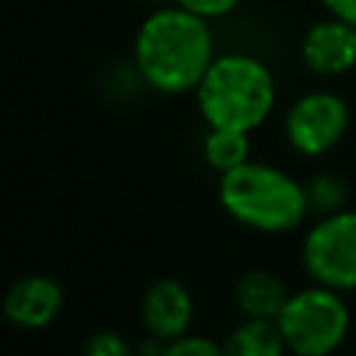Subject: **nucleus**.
Returning <instances> with one entry per match:
<instances>
[{"label": "nucleus", "mask_w": 356, "mask_h": 356, "mask_svg": "<svg viewBox=\"0 0 356 356\" xmlns=\"http://www.w3.org/2000/svg\"><path fill=\"white\" fill-rule=\"evenodd\" d=\"M197 108L209 128L253 131L275 106V78L264 61L248 53L214 56L197 83Z\"/></svg>", "instance_id": "3"}, {"label": "nucleus", "mask_w": 356, "mask_h": 356, "mask_svg": "<svg viewBox=\"0 0 356 356\" xmlns=\"http://www.w3.org/2000/svg\"><path fill=\"white\" fill-rule=\"evenodd\" d=\"M217 197L228 217L259 234H289L309 217L303 184L264 161L248 159L222 172Z\"/></svg>", "instance_id": "2"}, {"label": "nucleus", "mask_w": 356, "mask_h": 356, "mask_svg": "<svg viewBox=\"0 0 356 356\" xmlns=\"http://www.w3.org/2000/svg\"><path fill=\"white\" fill-rule=\"evenodd\" d=\"M136 72L147 86L164 95L197 89L214 61L209 19L172 6L150 14L134 42Z\"/></svg>", "instance_id": "1"}, {"label": "nucleus", "mask_w": 356, "mask_h": 356, "mask_svg": "<svg viewBox=\"0 0 356 356\" xmlns=\"http://www.w3.org/2000/svg\"><path fill=\"white\" fill-rule=\"evenodd\" d=\"M195 317V300L189 289L175 278L156 281L142 298V323L145 331L161 342H170L189 331Z\"/></svg>", "instance_id": "8"}, {"label": "nucleus", "mask_w": 356, "mask_h": 356, "mask_svg": "<svg viewBox=\"0 0 356 356\" xmlns=\"http://www.w3.org/2000/svg\"><path fill=\"white\" fill-rule=\"evenodd\" d=\"M275 323L292 356H331L348 339L350 306L345 292L309 284L289 292Z\"/></svg>", "instance_id": "4"}, {"label": "nucleus", "mask_w": 356, "mask_h": 356, "mask_svg": "<svg viewBox=\"0 0 356 356\" xmlns=\"http://www.w3.org/2000/svg\"><path fill=\"white\" fill-rule=\"evenodd\" d=\"M300 261L314 284L356 289V209H339L312 222L300 245Z\"/></svg>", "instance_id": "5"}, {"label": "nucleus", "mask_w": 356, "mask_h": 356, "mask_svg": "<svg viewBox=\"0 0 356 356\" xmlns=\"http://www.w3.org/2000/svg\"><path fill=\"white\" fill-rule=\"evenodd\" d=\"M228 356H286V342L275 320L245 317L222 342Z\"/></svg>", "instance_id": "11"}, {"label": "nucleus", "mask_w": 356, "mask_h": 356, "mask_svg": "<svg viewBox=\"0 0 356 356\" xmlns=\"http://www.w3.org/2000/svg\"><path fill=\"white\" fill-rule=\"evenodd\" d=\"M350 122L348 106L334 92H309L298 97L284 120V134L300 156H323L345 136Z\"/></svg>", "instance_id": "6"}, {"label": "nucleus", "mask_w": 356, "mask_h": 356, "mask_svg": "<svg viewBox=\"0 0 356 356\" xmlns=\"http://www.w3.org/2000/svg\"><path fill=\"white\" fill-rule=\"evenodd\" d=\"M164 345L167 342H161V339H156V337H145L139 345H134L136 348V356H164Z\"/></svg>", "instance_id": "18"}, {"label": "nucleus", "mask_w": 356, "mask_h": 356, "mask_svg": "<svg viewBox=\"0 0 356 356\" xmlns=\"http://www.w3.org/2000/svg\"><path fill=\"white\" fill-rule=\"evenodd\" d=\"M203 159L211 170L220 175L245 164L250 159V139L248 131H234V128H209L203 139Z\"/></svg>", "instance_id": "12"}, {"label": "nucleus", "mask_w": 356, "mask_h": 356, "mask_svg": "<svg viewBox=\"0 0 356 356\" xmlns=\"http://www.w3.org/2000/svg\"><path fill=\"white\" fill-rule=\"evenodd\" d=\"M306 189V200H309V214H334L339 209H345V197H348V186L342 184L339 175L331 172H320L312 181L303 184Z\"/></svg>", "instance_id": "13"}, {"label": "nucleus", "mask_w": 356, "mask_h": 356, "mask_svg": "<svg viewBox=\"0 0 356 356\" xmlns=\"http://www.w3.org/2000/svg\"><path fill=\"white\" fill-rule=\"evenodd\" d=\"M164 356H228V353H225V345L214 342L211 337L186 331L164 345Z\"/></svg>", "instance_id": "14"}, {"label": "nucleus", "mask_w": 356, "mask_h": 356, "mask_svg": "<svg viewBox=\"0 0 356 356\" xmlns=\"http://www.w3.org/2000/svg\"><path fill=\"white\" fill-rule=\"evenodd\" d=\"M306 67L317 75H339L356 64V25L348 19H325L309 28L300 44Z\"/></svg>", "instance_id": "9"}, {"label": "nucleus", "mask_w": 356, "mask_h": 356, "mask_svg": "<svg viewBox=\"0 0 356 356\" xmlns=\"http://www.w3.org/2000/svg\"><path fill=\"white\" fill-rule=\"evenodd\" d=\"M323 6H325L334 17L348 19V22L356 25V0H323Z\"/></svg>", "instance_id": "17"}, {"label": "nucleus", "mask_w": 356, "mask_h": 356, "mask_svg": "<svg viewBox=\"0 0 356 356\" xmlns=\"http://www.w3.org/2000/svg\"><path fill=\"white\" fill-rule=\"evenodd\" d=\"M242 0H175V6L203 17V19H214V17H225L231 14Z\"/></svg>", "instance_id": "16"}, {"label": "nucleus", "mask_w": 356, "mask_h": 356, "mask_svg": "<svg viewBox=\"0 0 356 356\" xmlns=\"http://www.w3.org/2000/svg\"><path fill=\"white\" fill-rule=\"evenodd\" d=\"M64 306V289L50 275H25L14 281L3 298V314L17 328H44Z\"/></svg>", "instance_id": "7"}, {"label": "nucleus", "mask_w": 356, "mask_h": 356, "mask_svg": "<svg viewBox=\"0 0 356 356\" xmlns=\"http://www.w3.org/2000/svg\"><path fill=\"white\" fill-rule=\"evenodd\" d=\"M234 295H236V306H239L242 317L275 320L289 298V289L275 273L253 267L245 275H239Z\"/></svg>", "instance_id": "10"}, {"label": "nucleus", "mask_w": 356, "mask_h": 356, "mask_svg": "<svg viewBox=\"0 0 356 356\" xmlns=\"http://www.w3.org/2000/svg\"><path fill=\"white\" fill-rule=\"evenodd\" d=\"M83 356H136V348L117 331H97L86 339Z\"/></svg>", "instance_id": "15"}]
</instances>
